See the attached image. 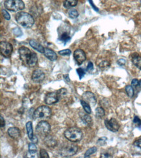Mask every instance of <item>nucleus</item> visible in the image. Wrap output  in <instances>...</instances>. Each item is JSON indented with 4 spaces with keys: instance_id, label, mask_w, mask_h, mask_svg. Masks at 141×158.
I'll list each match as a JSON object with an SVG mask.
<instances>
[{
    "instance_id": "6ab92c4d",
    "label": "nucleus",
    "mask_w": 141,
    "mask_h": 158,
    "mask_svg": "<svg viewBox=\"0 0 141 158\" xmlns=\"http://www.w3.org/2000/svg\"><path fill=\"white\" fill-rule=\"evenodd\" d=\"M77 4V0H65L64 2L63 5L66 8H70L76 6Z\"/></svg>"
},
{
    "instance_id": "4be33fe9",
    "label": "nucleus",
    "mask_w": 141,
    "mask_h": 158,
    "mask_svg": "<svg viewBox=\"0 0 141 158\" xmlns=\"http://www.w3.org/2000/svg\"><path fill=\"white\" fill-rule=\"evenodd\" d=\"M81 104L86 114H91V108H90V105H89V104L86 102L85 101L83 100V99H81Z\"/></svg>"
},
{
    "instance_id": "dca6fc26",
    "label": "nucleus",
    "mask_w": 141,
    "mask_h": 158,
    "mask_svg": "<svg viewBox=\"0 0 141 158\" xmlns=\"http://www.w3.org/2000/svg\"><path fill=\"white\" fill-rule=\"evenodd\" d=\"M29 44L30 46L35 49V50L39 51L40 53H44V47L41 45L40 43H39L37 41H36L35 40H30L29 41Z\"/></svg>"
},
{
    "instance_id": "37998d69",
    "label": "nucleus",
    "mask_w": 141,
    "mask_h": 158,
    "mask_svg": "<svg viewBox=\"0 0 141 158\" xmlns=\"http://www.w3.org/2000/svg\"><path fill=\"white\" fill-rule=\"evenodd\" d=\"M89 3H90V4L91 5V6H92V7L94 8V9L96 11V12H98V11H99V8L95 6V5H94L93 2H92V0H89Z\"/></svg>"
},
{
    "instance_id": "393cba45",
    "label": "nucleus",
    "mask_w": 141,
    "mask_h": 158,
    "mask_svg": "<svg viewBox=\"0 0 141 158\" xmlns=\"http://www.w3.org/2000/svg\"><path fill=\"white\" fill-rule=\"evenodd\" d=\"M98 65L100 67V68L105 69V68H107V67L110 66L111 63L107 60H102L100 62H99Z\"/></svg>"
},
{
    "instance_id": "6e6552de",
    "label": "nucleus",
    "mask_w": 141,
    "mask_h": 158,
    "mask_svg": "<svg viewBox=\"0 0 141 158\" xmlns=\"http://www.w3.org/2000/svg\"><path fill=\"white\" fill-rule=\"evenodd\" d=\"M0 49L2 55L5 58H8L11 55L13 51L12 44L7 42H1L0 43Z\"/></svg>"
},
{
    "instance_id": "f3484780",
    "label": "nucleus",
    "mask_w": 141,
    "mask_h": 158,
    "mask_svg": "<svg viewBox=\"0 0 141 158\" xmlns=\"http://www.w3.org/2000/svg\"><path fill=\"white\" fill-rule=\"evenodd\" d=\"M44 54V55H45V57L48 58L49 60H52V61L55 60H57V54L55 53L53 50H52L51 49L45 48Z\"/></svg>"
},
{
    "instance_id": "4c0bfd02",
    "label": "nucleus",
    "mask_w": 141,
    "mask_h": 158,
    "mask_svg": "<svg viewBox=\"0 0 141 158\" xmlns=\"http://www.w3.org/2000/svg\"><path fill=\"white\" fill-rule=\"evenodd\" d=\"M2 14H3V17L5 18L7 20H9L11 19V16L10 15L8 14V12L5 9H3L2 10Z\"/></svg>"
},
{
    "instance_id": "0eeeda50",
    "label": "nucleus",
    "mask_w": 141,
    "mask_h": 158,
    "mask_svg": "<svg viewBox=\"0 0 141 158\" xmlns=\"http://www.w3.org/2000/svg\"><path fill=\"white\" fill-rule=\"evenodd\" d=\"M78 151V147L74 144H67L60 150L61 155L63 157H71L74 156Z\"/></svg>"
},
{
    "instance_id": "c756f323",
    "label": "nucleus",
    "mask_w": 141,
    "mask_h": 158,
    "mask_svg": "<svg viewBox=\"0 0 141 158\" xmlns=\"http://www.w3.org/2000/svg\"><path fill=\"white\" fill-rule=\"evenodd\" d=\"M57 94H58V96L59 97V99L61 98H62L64 97H65L66 95V93H67V90L65 88H62L61 89L58 90L57 92Z\"/></svg>"
},
{
    "instance_id": "f257e3e1",
    "label": "nucleus",
    "mask_w": 141,
    "mask_h": 158,
    "mask_svg": "<svg viewBox=\"0 0 141 158\" xmlns=\"http://www.w3.org/2000/svg\"><path fill=\"white\" fill-rule=\"evenodd\" d=\"M20 60L24 64L30 67H33L38 62L37 55L34 52H32L29 49L26 47H21L18 49Z\"/></svg>"
},
{
    "instance_id": "5701e85b",
    "label": "nucleus",
    "mask_w": 141,
    "mask_h": 158,
    "mask_svg": "<svg viewBox=\"0 0 141 158\" xmlns=\"http://www.w3.org/2000/svg\"><path fill=\"white\" fill-rule=\"evenodd\" d=\"M106 112L102 107H98L96 109V115L99 119H102L105 116Z\"/></svg>"
},
{
    "instance_id": "de8ad7c7",
    "label": "nucleus",
    "mask_w": 141,
    "mask_h": 158,
    "mask_svg": "<svg viewBox=\"0 0 141 158\" xmlns=\"http://www.w3.org/2000/svg\"><path fill=\"white\" fill-rule=\"evenodd\" d=\"M140 4H141V1H140Z\"/></svg>"
},
{
    "instance_id": "412c9836",
    "label": "nucleus",
    "mask_w": 141,
    "mask_h": 158,
    "mask_svg": "<svg viewBox=\"0 0 141 158\" xmlns=\"http://www.w3.org/2000/svg\"><path fill=\"white\" fill-rule=\"evenodd\" d=\"M81 119L85 125L88 126H91L92 125V119L89 115H83L81 117Z\"/></svg>"
},
{
    "instance_id": "1a4fd4ad",
    "label": "nucleus",
    "mask_w": 141,
    "mask_h": 158,
    "mask_svg": "<svg viewBox=\"0 0 141 158\" xmlns=\"http://www.w3.org/2000/svg\"><path fill=\"white\" fill-rule=\"evenodd\" d=\"M105 125L106 127L111 132H116L119 130L120 125L118 124V121L114 118L111 119H106L105 120Z\"/></svg>"
},
{
    "instance_id": "f8f14e48",
    "label": "nucleus",
    "mask_w": 141,
    "mask_h": 158,
    "mask_svg": "<svg viewBox=\"0 0 141 158\" xmlns=\"http://www.w3.org/2000/svg\"><path fill=\"white\" fill-rule=\"evenodd\" d=\"M74 59L76 61L77 64L81 65L86 60V55L83 50L80 49H77L74 53Z\"/></svg>"
},
{
    "instance_id": "c85d7f7f",
    "label": "nucleus",
    "mask_w": 141,
    "mask_h": 158,
    "mask_svg": "<svg viewBox=\"0 0 141 158\" xmlns=\"http://www.w3.org/2000/svg\"><path fill=\"white\" fill-rule=\"evenodd\" d=\"M68 15H69L71 18H76L79 16V12L76 9H70L68 11Z\"/></svg>"
},
{
    "instance_id": "f704fd0d",
    "label": "nucleus",
    "mask_w": 141,
    "mask_h": 158,
    "mask_svg": "<svg viewBox=\"0 0 141 158\" xmlns=\"http://www.w3.org/2000/svg\"><path fill=\"white\" fill-rule=\"evenodd\" d=\"M40 158H49L48 152L44 149H41L40 150Z\"/></svg>"
},
{
    "instance_id": "cd10ccee",
    "label": "nucleus",
    "mask_w": 141,
    "mask_h": 158,
    "mask_svg": "<svg viewBox=\"0 0 141 158\" xmlns=\"http://www.w3.org/2000/svg\"><path fill=\"white\" fill-rule=\"evenodd\" d=\"M29 152L31 154H34L37 152V147H36L35 143H31L29 144Z\"/></svg>"
},
{
    "instance_id": "79ce46f5",
    "label": "nucleus",
    "mask_w": 141,
    "mask_h": 158,
    "mask_svg": "<svg viewBox=\"0 0 141 158\" xmlns=\"http://www.w3.org/2000/svg\"><path fill=\"white\" fill-rule=\"evenodd\" d=\"M118 64L120 66H122L125 65L126 64V60L125 59H123V58H121V59H119L118 60Z\"/></svg>"
},
{
    "instance_id": "20e7f679",
    "label": "nucleus",
    "mask_w": 141,
    "mask_h": 158,
    "mask_svg": "<svg viewBox=\"0 0 141 158\" xmlns=\"http://www.w3.org/2000/svg\"><path fill=\"white\" fill-rule=\"evenodd\" d=\"M64 135L66 139L73 143L79 142L83 137V133L77 127H72L68 128L64 132Z\"/></svg>"
},
{
    "instance_id": "a878e982",
    "label": "nucleus",
    "mask_w": 141,
    "mask_h": 158,
    "mask_svg": "<svg viewBox=\"0 0 141 158\" xmlns=\"http://www.w3.org/2000/svg\"><path fill=\"white\" fill-rule=\"evenodd\" d=\"M70 39H71V37L66 33L62 34L60 38H59V40H60L61 41H62V42H63L64 44H66L68 41H70Z\"/></svg>"
},
{
    "instance_id": "2eb2a0df",
    "label": "nucleus",
    "mask_w": 141,
    "mask_h": 158,
    "mask_svg": "<svg viewBox=\"0 0 141 158\" xmlns=\"http://www.w3.org/2000/svg\"><path fill=\"white\" fill-rule=\"evenodd\" d=\"M44 143L46 144V146L49 148H54L57 145V142L56 139L53 136H50V135H47L45 137Z\"/></svg>"
},
{
    "instance_id": "4468645a",
    "label": "nucleus",
    "mask_w": 141,
    "mask_h": 158,
    "mask_svg": "<svg viewBox=\"0 0 141 158\" xmlns=\"http://www.w3.org/2000/svg\"><path fill=\"white\" fill-rule=\"evenodd\" d=\"M8 134L14 139H18L20 137V131L16 127H11L8 129Z\"/></svg>"
},
{
    "instance_id": "39448f33",
    "label": "nucleus",
    "mask_w": 141,
    "mask_h": 158,
    "mask_svg": "<svg viewBox=\"0 0 141 158\" xmlns=\"http://www.w3.org/2000/svg\"><path fill=\"white\" fill-rule=\"evenodd\" d=\"M4 6L8 11L17 12L24 9L25 4L22 0H5Z\"/></svg>"
},
{
    "instance_id": "9b49d317",
    "label": "nucleus",
    "mask_w": 141,
    "mask_h": 158,
    "mask_svg": "<svg viewBox=\"0 0 141 158\" xmlns=\"http://www.w3.org/2000/svg\"><path fill=\"white\" fill-rule=\"evenodd\" d=\"M82 99L92 106H94L97 102L94 94L90 92H85L82 95Z\"/></svg>"
},
{
    "instance_id": "aec40b11",
    "label": "nucleus",
    "mask_w": 141,
    "mask_h": 158,
    "mask_svg": "<svg viewBox=\"0 0 141 158\" xmlns=\"http://www.w3.org/2000/svg\"><path fill=\"white\" fill-rule=\"evenodd\" d=\"M132 62L134 66L141 70V56L139 55L133 56L132 57Z\"/></svg>"
},
{
    "instance_id": "a18cd8bd",
    "label": "nucleus",
    "mask_w": 141,
    "mask_h": 158,
    "mask_svg": "<svg viewBox=\"0 0 141 158\" xmlns=\"http://www.w3.org/2000/svg\"><path fill=\"white\" fill-rule=\"evenodd\" d=\"M0 119H1V128H2L4 127L5 125V120L2 116H1Z\"/></svg>"
},
{
    "instance_id": "f03ea898",
    "label": "nucleus",
    "mask_w": 141,
    "mask_h": 158,
    "mask_svg": "<svg viewBox=\"0 0 141 158\" xmlns=\"http://www.w3.org/2000/svg\"><path fill=\"white\" fill-rule=\"evenodd\" d=\"M15 19L17 23L24 28H29L35 23L33 17L25 12H19L16 15Z\"/></svg>"
},
{
    "instance_id": "ddd939ff",
    "label": "nucleus",
    "mask_w": 141,
    "mask_h": 158,
    "mask_svg": "<svg viewBox=\"0 0 141 158\" xmlns=\"http://www.w3.org/2000/svg\"><path fill=\"white\" fill-rule=\"evenodd\" d=\"M31 78L35 82L40 83L42 82L44 79H45V73H44V71L41 69H36L33 71V74H32Z\"/></svg>"
},
{
    "instance_id": "58836bf2",
    "label": "nucleus",
    "mask_w": 141,
    "mask_h": 158,
    "mask_svg": "<svg viewBox=\"0 0 141 158\" xmlns=\"http://www.w3.org/2000/svg\"><path fill=\"white\" fill-rule=\"evenodd\" d=\"M93 67H94V66H93V64L91 62H89L88 63V65H87V67H86V71H89V72H90L92 71L93 70Z\"/></svg>"
},
{
    "instance_id": "a19ab883",
    "label": "nucleus",
    "mask_w": 141,
    "mask_h": 158,
    "mask_svg": "<svg viewBox=\"0 0 141 158\" xmlns=\"http://www.w3.org/2000/svg\"><path fill=\"white\" fill-rule=\"evenodd\" d=\"M133 144H134V146L141 149V139L136 140V141L134 142Z\"/></svg>"
},
{
    "instance_id": "2f4dec72",
    "label": "nucleus",
    "mask_w": 141,
    "mask_h": 158,
    "mask_svg": "<svg viewBox=\"0 0 141 158\" xmlns=\"http://www.w3.org/2000/svg\"><path fill=\"white\" fill-rule=\"evenodd\" d=\"M107 140V137H102L99 138V139L98 140L97 144H98V145H99V146H103V145H105V144H106Z\"/></svg>"
},
{
    "instance_id": "e433bc0d",
    "label": "nucleus",
    "mask_w": 141,
    "mask_h": 158,
    "mask_svg": "<svg viewBox=\"0 0 141 158\" xmlns=\"http://www.w3.org/2000/svg\"><path fill=\"white\" fill-rule=\"evenodd\" d=\"M13 33L14 34H15L16 37H21L23 34L21 29L18 27H16L13 29Z\"/></svg>"
},
{
    "instance_id": "9d476101",
    "label": "nucleus",
    "mask_w": 141,
    "mask_h": 158,
    "mask_svg": "<svg viewBox=\"0 0 141 158\" xmlns=\"http://www.w3.org/2000/svg\"><path fill=\"white\" fill-rule=\"evenodd\" d=\"M59 101V97L57 92H50L45 95L44 102L48 105H52Z\"/></svg>"
},
{
    "instance_id": "b1692460",
    "label": "nucleus",
    "mask_w": 141,
    "mask_h": 158,
    "mask_svg": "<svg viewBox=\"0 0 141 158\" xmlns=\"http://www.w3.org/2000/svg\"><path fill=\"white\" fill-rule=\"evenodd\" d=\"M97 150H98V149H97V148L96 147H92V148H90L88 149V150H86V152H85L84 157H89L91 155L94 154V153H95L96 152Z\"/></svg>"
},
{
    "instance_id": "7c9ffc66",
    "label": "nucleus",
    "mask_w": 141,
    "mask_h": 158,
    "mask_svg": "<svg viewBox=\"0 0 141 158\" xmlns=\"http://www.w3.org/2000/svg\"><path fill=\"white\" fill-rule=\"evenodd\" d=\"M133 123L138 128L141 127V120L138 116H135L133 119Z\"/></svg>"
},
{
    "instance_id": "c9c22d12",
    "label": "nucleus",
    "mask_w": 141,
    "mask_h": 158,
    "mask_svg": "<svg viewBox=\"0 0 141 158\" xmlns=\"http://www.w3.org/2000/svg\"><path fill=\"white\" fill-rule=\"evenodd\" d=\"M100 157L102 158H105V157H112V156L111 153H109V151L107 150H104L103 152L101 153V156Z\"/></svg>"
},
{
    "instance_id": "c03bdc74",
    "label": "nucleus",
    "mask_w": 141,
    "mask_h": 158,
    "mask_svg": "<svg viewBox=\"0 0 141 158\" xmlns=\"http://www.w3.org/2000/svg\"><path fill=\"white\" fill-rule=\"evenodd\" d=\"M31 141L32 143H34L36 144V143H38V138H37V137L36 136V135H34L33 137L31 139Z\"/></svg>"
},
{
    "instance_id": "a211bd4d",
    "label": "nucleus",
    "mask_w": 141,
    "mask_h": 158,
    "mask_svg": "<svg viewBox=\"0 0 141 158\" xmlns=\"http://www.w3.org/2000/svg\"><path fill=\"white\" fill-rule=\"evenodd\" d=\"M26 128H27V135H28V137L31 140L34 136L33 130V124H32V122H31V121L27 122V124H26Z\"/></svg>"
},
{
    "instance_id": "bb28decb",
    "label": "nucleus",
    "mask_w": 141,
    "mask_h": 158,
    "mask_svg": "<svg viewBox=\"0 0 141 158\" xmlns=\"http://www.w3.org/2000/svg\"><path fill=\"white\" fill-rule=\"evenodd\" d=\"M126 92L129 97H133L134 95V89L132 85H127L126 86Z\"/></svg>"
},
{
    "instance_id": "72a5a7b5",
    "label": "nucleus",
    "mask_w": 141,
    "mask_h": 158,
    "mask_svg": "<svg viewBox=\"0 0 141 158\" xmlns=\"http://www.w3.org/2000/svg\"><path fill=\"white\" fill-rule=\"evenodd\" d=\"M77 71V74H78L79 76V79H83V76H85V71L83 69H82V68H78V69H77L76 70Z\"/></svg>"
},
{
    "instance_id": "7ed1b4c3",
    "label": "nucleus",
    "mask_w": 141,
    "mask_h": 158,
    "mask_svg": "<svg viewBox=\"0 0 141 158\" xmlns=\"http://www.w3.org/2000/svg\"><path fill=\"white\" fill-rule=\"evenodd\" d=\"M52 115V110L47 106L38 107L33 113V117L36 121H45L48 119Z\"/></svg>"
},
{
    "instance_id": "49530a36",
    "label": "nucleus",
    "mask_w": 141,
    "mask_h": 158,
    "mask_svg": "<svg viewBox=\"0 0 141 158\" xmlns=\"http://www.w3.org/2000/svg\"><path fill=\"white\" fill-rule=\"evenodd\" d=\"M136 88H141V80H140L139 81V84H138L137 87H136Z\"/></svg>"
},
{
    "instance_id": "ea45409f",
    "label": "nucleus",
    "mask_w": 141,
    "mask_h": 158,
    "mask_svg": "<svg viewBox=\"0 0 141 158\" xmlns=\"http://www.w3.org/2000/svg\"><path fill=\"white\" fill-rule=\"evenodd\" d=\"M139 81L137 79H133L131 81V85L133 88H136L139 84Z\"/></svg>"
},
{
    "instance_id": "473e14b6",
    "label": "nucleus",
    "mask_w": 141,
    "mask_h": 158,
    "mask_svg": "<svg viewBox=\"0 0 141 158\" xmlns=\"http://www.w3.org/2000/svg\"><path fill=\"white\" fill-rule=\"evenodd\" d=\"M59 54L62 56H66V55H70L71 54V51L70 49H64V50L59 51Z\"/></svg>"
},
{
    "instance_id": "423d86ee",
    "label": "nucleus",
    "mask_w": 141,
    "mask_h": 158,
    "mask_svg": "<svg viewBox=\"0 0 141 158\" xmlns=\"http://www.w3.org/2000/svg\"><path fill=\"white\" fill-rule=\"evenodd\" d=\"M51 130L50 124L45 121H41L36 127V132L41 136H47Z\"/></svg>"
}]
</instances>
